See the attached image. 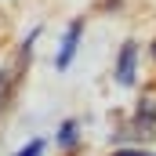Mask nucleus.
Returning a JSON list of instances; mask_svg holds the SVG:
<instances>
[{
    "label": "nucleus",
    "instance_id": "7ed1b4c3",
    "mask_svg": "<svg viewBox=\"0 0 156 156\" xmlns=\"http://www.w3.org/2000/svg\"><path fill=\"white\" fill-rule=\"evenodd\" d=\"M15 69H4L0 73V109H7V102H11V91H15Z\"/></svg>",
    "mask_w": 156,
    "mask_h": 156
},
{
    "label": "nucleus",
    "instance_id": "f03ea898",
    "mask_svg": "<svg viewBox=\"0 0 156 156\" xmlns=\"http://www.w3.org/2000/svg\"><path fill=\"white\" fill-rule=\"evenodd\" d=\"M134 58H138V44L127 40L123 51H120V62H116V80L120 83H131L134 80Z\"/></svg>",
    "mask_w": 156,
    "mask_h": 156
},
{
    "label": "nucleus",
    "instance_id": "0eeeda50",
    "mask_svg": "<svg viewBox=\"0 0 156 156\" xmlns=\"http://www.w3.org/2000/svg\"><path fill=\"white\" fill-rule=\"evenodd\" d=\"M153 55H156V47H153Z\"/></svg>",
    "mask_w": 156,
    "mask_h": 156
},
{
    "label": "nucleus",
    "instance_id": "39448f33",
    "mask_svg": "<svg viewBox=\"0 0 156 156\" xmlns=\"http://www.w3.org/2000/svg\"><path fill=\"white\" fill-rule=\"evenodd\" d=\"M40 153H44V142H29L22 153H15V156H40Z\"/></svg>",
    "mask_w": 156,
    "mask_h": 156
},
{
    "label": "nucleus",
    "instance_id": "f257e3e1",
    "mask_svg": "<svg viewBox=\"0 0 156 156\" xmlns=\"http://www.w3.org/2000/svg\"><path fill=\"white\" fill-rule=\"evenodd\" d=\"M83 37V18H76L69 29H66V40H62V51H58V69H69L73 55H76V44Z\"/></svg>",
    "mask_w": 156,
    "mask_h": 156
},
{
    "label": "nucleus",
    "instance_id": "423d86ee",
    "mask_svg": "<svg viewBox=\"0 0 156 156\" xmlns=\"http://www.w3.org/2000/svg\"><path fill=\"white\" fill-rule=\"evenodd\" d=\"M116 156H153V153H142V149H120Z\"/></svg>",
    "mask_w": 156,
    "mask_h": 156
},
{
    "label": "nucleus",
    "instance_id": "20e7f679",
    "mask_svg": "<svg viewBox=\"0 0 156 156\" xmlns=\"http://www.w3.org/2000/svg\"><path fill=\"white\" fill-rule=\"evenodd\" d=\"M58 142H62V145H73V142H76V120H66V123L58 127Z\"/></svg>",
    "mask_w": 156,
    "mask_h": 156
}]
</instances>
